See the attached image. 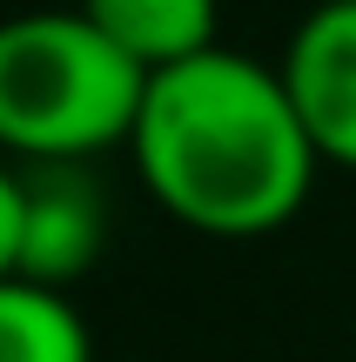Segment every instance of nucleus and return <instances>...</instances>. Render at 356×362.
<instances>
[{"label": "nucleus", "mask_w": 356, "mask_h": 362, "mask_svg": "<svg viewBox=\"0 0 356 362\" xmlns=\"http://www.w3.org/2000/svg\"><path fill=\"white\" fill-rule=\"evenodd\" d=\"M128 141L155 202L209 235L282 228L323 161L282 88V67H263L236 47H209L148 74Z\"/></svg>", "instance_id": "f257e3e1"}, {"label": "nucleus", "mask_w": 356, "mask_h": 362, "mask_svg": "<svg viewBox=\"0 0 356 362\" xmlns=\"http://www.w3.org/2000/svg\"><path fill=\"white\" fill-rule=\"evenodd\" d=\"M148 74L81 7L0 21V148L21 161H88L134 134Z\"/></svg>", "instance_id": "f03ea898"}, {"label": "nucleus", "mask_w": 356, "mask_h": 362, "mask_svg": "<svg viewBox=\"0 0 356 362\" xmlns=\"http://www.w3.org/2000/svg\"><path fill=\"white\" fill-rule=\"evenodd\" d=\"M108 242L101 181L81 161H27L21 168V262L13 275L40 288H67L94 269Z\"/></svg>", "instance_id": "7ed1b4c3"}, {"label": "nucleus", "mask_w": 356, "mask_h": 362, "mask_svg": "<svg viewBox=\"0 0 356 362\" xmlns=\"http://www.w3.org/2000/svg\"><path fill=\"white\" fill-rule=\"evenodd\" d=\"M282 88L323 161L356 168V0H323L282 47Z\"/></svg>", "instance_id": "20e7f679"}, {"label": "nucleus", "mask_w": 356, "mask_h": 362, "mask_svg": "<svg viewBox=\"0 0 356 362\" xmlns=\"http://www.w3.org/2000/svg\"><path fill=\"white\" fill-rule=\"evenodd\" d=\"M94 27L128 54L142 74H161V67H182L195 54L222 47V0H81Z\"/></svg>", "instance_id": "39448f33"}, {"label": "nucleus", "mask_w": 356, "mask_h": 362, "mask_svg": "<svg viewBox=\"0 0 356 362\" xmlns=\"http://www.w3.org/2000/svg\"><path fill=\"white\" fill-rule=\"evenodd\" d=\"M0 362H94L88 322L67 288H40L21 275L0 282Z\"/></svg>", "instance_id": "423d86ee"}, {"label": "nucleus", "mask_w": 356, "mask_h": 362, "mask_svg": "<svg viewBox=\"0 0 356 362\" xmlns=\"http://www.w3.org/2000/svg\"><path fill=\"white\" fill-rule=\"evenodd\" d=\"M21 262V168L0 161V282L13 275Z\"/></svg>", "instance_id": "0eeeda50"}]
</instances>
